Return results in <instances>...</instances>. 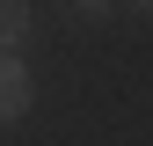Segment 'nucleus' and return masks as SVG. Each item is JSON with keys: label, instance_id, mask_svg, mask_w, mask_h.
<instances>
[{"label": "nucleus", "instance_id": "1", "mask_svg": "<svg viewBox=\"0 0 153 146\" xmlns=\"http://www.w3.org/2000/svg\"><path fill=\"white\" fill-rule=\"evenodd\" d=\"M29 102H36V80H29V66L15 59V51H0V124L29 117Z\"/></svg>", "mask_w": 153, "mask_h": 146}, {"label": "nucleus", "instance_id": "2", "mask_svg": "<svg viewBox=\"0 0 153 146\" xmlns=\"http://www.w3.org/2000/svg\"><path fill=\"white\" fill-rule=\"evenodd\" d=\"M22 36H29V7L22 0H0V51H15Z\"/></svg>", "mask_w": 153, "mask_h": 146}]
</instances>
